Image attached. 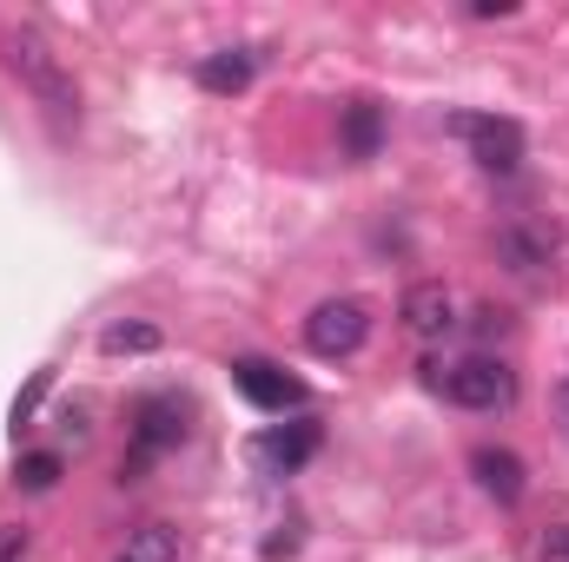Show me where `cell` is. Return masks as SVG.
<instances>
[{
	"instance_id": "cell-1",
	"label": "cell",
	"mask_w": 569,
	"mask_h": 562,
	"mask_svg": "<svg viewBox=\"0 0 569 562\" xmlns=\"http://www.w3.org/2000/svg\"><path fill=\"white\" fill-rule=\"evenodd\" d=\"M0 60H7V73L53 113V120H80V87H73V73H67V60L40 40V33H27V27H13L7 40H0Z\"/></svg>"
},
{
	"instance_id": "cell-2",
	"label": "cell",
	"mask_w": 569,
	"mask_h": 562,
	"mask_svg": "<svg viewBox=\"0 0 569 562\" xmlns=\"http://www.w3.org/2000/svg\"><path fill=\"white\" fill-rule=\"evenodd\" d=\"M437 391L450 404H463V411H510L517 404V371L497 364V358H463V364H450L437 378Z\"/></svg>"
},
{
	"instance_id": "cell-3",
	"label": "cell",
	"mask_w": 569,
	"mask_h": 562,
	"mask_svg": "<svg viewBox=\"0 0 569 562\" xmlns=\"http://www.w3.org/2000/svg\"><path fill=\"white\" fill-rule=\"evenodd\" d=\"M443 127H450V140H463L477 152L483 172H517V159H523V127H517V120H497V113H450Z\"/></svg>"
},
{
	"instance_id": "cell-4",
	"label": "cell",
	"mask_w": 569,
	"mask_h": 562,
	"mask_svg": "<svg viewBox=\"0 0 569 562\" xmlns=\"http://www.w3.org/2000/svg\"><path fill=\"white\" fill-rule=\"evenodd\" d=\"M365 338H371V311H365L358 298H325V304L305 318V344H311V358H351Z\"/></svg>"
},
{
	"instance_id": "cell-5",
	"label": "cell",
	"mask_w": 569,
	"mask_h": 562,
	"mask_svg": "<svg viewBox=\"0 0 569 562\" xmlns=\"http://www.w3.org/2000/svg\"><path fill=\"white\" fill-rule=\"evenodd\" d=\"M179 436H186V411H179L172 398H146V404H140V423H133V456H127L120 470H127V476H140L146 463H152L159 450H172Z\"/></svg>"
},
{
	"instance_id": "cell-6",
	"label": "cell",
	"mask_w": 569,
	"mask_h": 562,
	"mask_svg": "<svg viewBox=\"0 0 569 562\" xmlns=\"http://www.w3.org/2000/svg\"><path fill=\"white\" fill-rule=\"evenodd\" d=\"M232 384L259 404V411H284V404H305V384L298 378H284L279 364H266V358H239L232 364Z\"/></svg>"
},
{
	"instance_id": "cell-7",
	"label": "cell",
	"mask_w": 569,
	"mask_h": 562,
	"mask_svg": "<svg viewBox=\"0 0 569 562\" xmlns=\"http://www.w3.org/2000/svg\"><path fill=\"white\" fill-rule=\"evenodd\" d=\"M398 318H405V331H418V338H443V331L457 324V304H450V291L437 279H418L398 298Z\"/></svg>"
},
{
	"instance_id": "cell-8",
	"label": "cell",
	"mask_w": 569,
	"mask_h": 562,
	"mask_svg": "<svg viewBox=\"0 0 569 562\" xmlns=\"http://www.w3.org/2000/svg\"><path fill=\"white\" fill-rule=\"evenodd\" d=\"M470 476H477L483 496H497V503H517V496H523V456H517V450L477 443V450H470Z\"/></svg>"
},
{
	"instance_id": "cell-9",
	"label": "cell",
	"mask_w": 569,
	"mask_h": 562,
	"mask_svg": "<svg viewBox=\"0 0 569 562\" xmlns=\"http://www.w3.org/2000/svg\"><path fill=\"white\" fill-rule=\"evenodd\" d=\"M311 450H318V423H279V430H266V436L252 443V463L284 476V470H298Z\"/></svg>"
},
{
	"instance_id": "cell-10",
	"label": "cell",
	"mask_w": 569,
	"mask_h": 562,
	"mask_svg": "<svg viewBox=\"0 0 569 562\" xmlns=\"http://www.w3.org/2000/svg\"><path fill=\"white\" fill-rule=\"evenodd\" d=\"M497 259H503L517 279H543V265H550V239L530 232V225H503V232H497Z\"/></svg>"
},
{
	"instance_id": "cell-11",
	"label": "cell",
	"mask_w": 569,
	"mask_h": 562,
	"mask_svg": "<svg viewBox=\"0 0 569 562\" xmlns=\"http://www.w3.org/2000/svg\"><path fill=\"white\" fill-rule=\"evenodd\" d=\"M252 67H259V53H246V47L206 53V60H199V87H206V93H246V87H252Z\"/></svg>"
},
{
	"instance_id": "cell-12",
	"label": "cell",
	"mask_w": 569,
	"mask_h": 562,
	"mask_svg": "<svg viewBox=\"0 0 569 562\" xmlns=\"http://www.w3.org/2000/svg\"><path fill=\"white\" fill-rule=\"evenodd\" d=\"M338 133H345V152H351V159H378V145H385V113H378L371 100H351L345 120H338Z\"/></svg>"
},
{
	"instance_id": "cell-13",
	"label": "cell",
	"mask_w": 569,
	"mask_h": 562,
	"mask_svg": "<svg viewBox=\"0 0 569 562\" xmlns=\"http://www.w3.org/2000/svg\"><path fill=\"white\" fill-rule=\"evenodd\" d=\"M113 562H179V530L172 523H140Z\"/></svg>"
},
{
	"instance_id": "cell-14",
	"label": "cell",
	"mask_w": 569,
	"mask_h": 562,
	"mask_svg": "<svg viewBox=\"0 0 569 562\" xmlns=\"http://www.w3.org/2000/svg\"><path fill=\"white\" fill-rule=\"evenodd\" d=\"M47 391H53V364H40V371H33V384L13 398V436L33 423V411H40V398H47Z\"/></svg>"
},
{
	"instance_id": "cell-15",
	"label": "cell",
	"mask_w": 569,
	"mask_h": 562,
	"mask_svg": "<svg viewBox=\"0 0 569 562\" xmlns=\"http://www.w3.org/2000/svg\"><path fill=\"white\" fill-rule=\"evenodd\" d=\"M100 344H107L113 358H120V351H159V331H152V324H107Z\"/></svg>"
},
{
	"instance_id": "cell-16",
	"label": "cell",
	"mask_w": 569,
	"mask_h": 562,
	"mask_svg": "<svg viewBox=\"0 0 569 562\" xmlns=\"http://www.w3.org/2000/svg\"><path fill=\"white\" fill-rule=\"evenodd\" d=\"M53 483H60V456L53 450H40V456L20 463V490H53Z\"/></svg>"
},
{
	"instance_id": "cell-17",
	"label": "cell",
	"mask_w": 569,
	"mask_h": 562,
	"mask_svg": "<svg viewBox=\"0 0 569 562\" xmlns=\"http://www.w3.org/2000/svg\"><path fill=\"white\" fill-rule=\"evenodd\" d=\"M537 562H569V523L543 530V543H537Z\"/></svg>"
},
{
	"instance_id": "cell-18",
	"label": "cell",
	"mask_w": 569,
	"mask_h": 562,
	"mask_svg": "<svg viewBox=\"0 0 569 562\" xmlns=\"http://www.w3.org/2000/svg\"><path fill=\"white\" fill-rule=\"evenodd\" d=\"M27 556V530L20 523H0V562H20Z\"/></svg>"
},
{
	"instance_id": "cell-19",
	"label": "cell",
	"mask_w": 569,
	"mask_h": 562,
	"mask_svg": "<svg viewBox=\"0 0 569 562\" xmlns=\"http://www.w3.org/2000/svg\"><path fill=\"white\" fill-rule=\"evenodd\" d=\"M470 13H477V20H510L517 0H470Z\"/></svg>"
},
{
	"instance_id": "cell-20",
	"label": "cell",
	"mask_w": 569,
	"mask_h": 562,
	"mask_svg": "<svg viewBox=\"0 0 569 562\" xmlns=\"http://www.w3.org/2000/svg\"><path fill=\"white\" fill-rule=\"evenodd\" d=\"M550 411H557V430H563V443H569V378L557 384V398H550Z\"/></svg>"
}]
</instances>
